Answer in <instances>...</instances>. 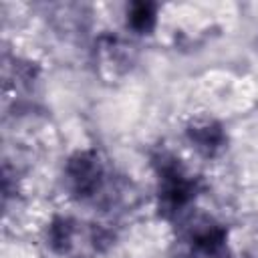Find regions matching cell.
<instances>
[{
	"label": "cell",
	"instance_id": "1",
	"mask_svg": "<svg viewBox=\"0 0 258 258\" xmlns=\"http://www.w3.org/2000/svg\"><path fill=\"white\" fill-rule=\"evenodd\" d=\"M157 173V208L163 218H181L200 191V179L189 175L179 159L167 151L153 155Z\"/></svg>",
	"mask_w": 258,
	"mask_h": 258
},
{
	"label": "cell",
	"instance_id": "2",
	"mask_svg": "<svg viewBox=\"0 0 258 258\" xmlns=\"http://www.w3.org/2000/svg\"><path fill=\"white\" fill-rule=\"evenodd\" d=\"M67 189L83 202L97 200L107 189V169L101 155L93 149L75 151L64 163Z\"/></svg>",
	"mask_w": 258,
	"mask_h": 258
},
{
	"label": "cell",
	"instance_id": "3",
	"mask_svg": "<svg viewBox=\"0 0 258 258\" xmlns=\"http://www.w3.org/2000/svg\"><path fill=\"white\" fill-rule=\"evenodd\" d=\"M181 236L200 254L218 256L228 238V230L212 216L200 212H185L181 216Z\"/></svg>",
	"mask_w": 258,
	"mask_h": 258
},
{
	"label": "cell",
	"instance_id": "4",
	"mask_svg": "<svg viewBox=\"0 0 258 258\" xmlns=\"http://www.w3.org/2000/svg\"><path fill=\"white\" fill-rule=\"evenodd\" d=\"M185 135L191 147L204 157H216L228 143L222 123L210 115H196L185 125Z\"/></svg>",
	"mask_w": 258,
	"mask_h": 258
},
{
	"label": "cell",
	"instance_id": "5",
	"mask_svg": "<svg viewBox=\"0 0 258 258\" xmlns=\"http://www.w3.org/2000/svg\"><path fill=\"white\" fill-rule=\"evenodd\" d=\"M133 46L123 42L117 36H101L97 44V60L103 71H109V75L117 77L131 69L133 62Z\"/></svg>",
	"mask_w": 258,
	"mask_h": 258
},
{
	"label": "cell",
	"instance_id": "6",
	"mask_svg": "<svg viewBox=\"0 0 258 258\" xmlns=\"http://www.w3.org/2000/svg\"><path fill=\"white\" fill-rule=\"evenodd\" d=\"M83 224H79L73 218H64L58 216L50 222L48 230H46V242L48 246L56 252V254H71L77 246H79V238H85L89 234V228L83 234Z\"/></svg>",
	"mask_w": 258,
	"mask_h": 258
},
{
	"label": "cell",
	"instance_id": "7",
	"mask_svg": "<svg viewBox=\"0 0 258 258\" xmlns=\"http://www.w3.org/2000/svg\"><path fill=\"white\" fill-rule=\"evenodd\" d=\"M157 22V6L153 2H133L127 8V26L137 34H149Z\"/></svg>",
	"mask_w": 258,
	"mask_h": 258
}]
</instances>
